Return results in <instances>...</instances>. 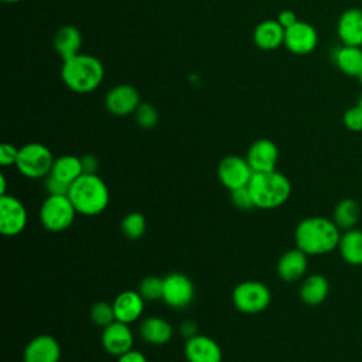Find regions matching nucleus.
I'll list each match as a JSON object with an SVG mask.
<instances>
[{
  "instance_id": "obj_1",
  "label": "nucleus",
  "mask_w": 362,
  "mask_h": 362,
  "mask_svg": "<svg viewBox=\"0 0 362 362\" xmlns=\"http://www.w3.org/2000/svg\"><path fill=\"white\" fill-rule=\"evenodd\" d=\"M341 229L325 216H308L298 222L294 230L296 247L308 256L327 255L338 247Z\"/></svg>"
},
{
  "instance_id": "obj_2",
  "label": "nucleus",
  "mask_w": 362,
  "mask_h": 362,
  "mask_svg": "<svg viewBox=\"0 0 362 362\" xmlns=\"http://www.w3.org/2000/svg\"><path fill=\"white\" fill-rule=\"evenodd\" d=\"M103 76V64L95 55L79 52L62 62V82L75 93L93 92L102 83Z\"/></svg>"
},
{
  "instance_id": "obj_3",
  "label": "nucleus",
  "mask_w": 362,
  "mask_h": 362,
  "mask_svg": "<svg viewBox=\"0 0 362 362\" xmlns=\"http://www.w3.org/2000/svg\"><path fill=\"white\" fill-rule=\"evenodd\" d=\"M69 199L76 212L83 216H96L102 214L110 199L106 182L98 174H82L71 184Z\"/></svg>"
},
{
  "instance_id": "obj_4",
  "label": "nucleus",
  "mask_w": 362,
  "mask_h": 362,
  "mask_svg": "<svg viewBox=\"0 0 362 362\" xmlns=\"http://www.w3.org/2000/svg\"><path fill=\"white\" fill-rule=\"evenodd\" d=\"M255 208L274 209L281 206L291 195V182L283 173H255L249 185Z\"/></svg>"
},
{
  "instance_id": "obj_5",
  "label": "nucleus",
  "mask_w": 362,
  "mask_h": 362,
  "mask_svg": "<svg viewBox=\"0 0 362 362\" xmlns=\"http://www.w3.org/2000/svg\"><path fill=\"white\" fill-rule=\"evenodd\" d=\"M54 157L51 150L42 143H27L18 148L16 167L18 173L30 180L45 178L52 168Z\"/></svg>"
},
{
  "instance_id": "obj_6",
  "label": "nucleus",
  "mask_w": 362,
  "mask_h": 362,
  "mask_svg": "<svg viewBox=\"0 0 362 362\" xmlns=\"http://www.w3.org/2000/svg\"><path fill=\"white\" fill-rule=\"evenodd\" d=\"M76 214L68 195H48L40 206L38 216L47 230L62 232L72 225Z\"/></svg>"
},
{
  "instance_id": "obj_7",
  "label": "nucleus",
  "mask_w": 362,
  "mask_h": 362,
  "mask_svg": "<svg viewBox=\"0 0 362 362\" xmlns=\"http://www.w3.org/2000/svg\"><path fill=\"white\" fill-rule=\"evenodd\" d=\"M235 308L243 314H259L272 303L270 288L257 280H246L235 286L232 291Z\"/></svg>"
},
{
  "instance_id": "obj_8",
  "label": "nucleus",
  "mask_w": 362,
  "mask_h": 362,
  "mask_svg": "<svg viewBox=\"0 0 362 362\" xmlns=\"http://www.w3.org/2000/svg\"><path fill=\"white\" fill-rule=\"evenodd\" d=\"M253 174L246 157L230 154L223 157L218 164V178L229 191L247 187Z\"/></svg>"
},
{
  "instance_id": "obj_9",
  "label": "nucleus",
  "mask_w": 362,
  "mask_h": 362,
  "mask_svg": "<svg viewBox=\"0 0 362 362\" xmlns=\"http://www.w3.org/2000/svg\"><path fill=\"white\" fill-rule=\"evenodd\" d=\"M28 214L24 204L14 195H0V232L3 236H17L24 232Z\"/></svg>"
},
{
  "instance_id": "obj_10",
  "label": "nucleus",
  "mask_w": 362,
  "mask_h": 362,
  "mask_svg": "<svg viewBox=\"0 0 362 362\" xmlns=\"http://www.w3.org/2000/svg\"><path fill=\"white\" fill-rule=\"evenodd\" d=\"M195 297V287L192 280L184 273H170L164 277L163 301L175 310L188 307Z\"/></svg>"
},
{
  "instance_id": "obj_11",
  "label": "nucleus",
  "mask_w": 362,
  "mask_h": 362,
  "mask_svg": "<svg viewBox=\"0 0 362 362\" xmlns=\"http://www.w3.org/2000/svg\"><path fill=\"white\" fill-rule=\"evenodd\" d=\"M140 100L139 90L127 83L110 88L105 96V106L113 116H127L136 112Z\"/></svg>"
},
{
  "instance_id": "obj_12",
  "label": "nucleus",
  "mask_w": 362,
  "mask_h": 362,
  "mask_svg": "<svg viewBox=\"0 0 362 362\" xmlns=\"http://www.w3.org/2000/svg\"><path fill=\"white\" fill-rule=\"evenodd\" d=\"M318 44L317 30L307 21L298 20L286 30L284 47L296 55H307L315 49Z\"/></svg>"
},
{
  "instance_id": "obj_13",
  "label": "nucleus",
  "mask_w": 362,
  "mask_h": 362,
  "mask_svg": "<svg viewBox=\"0 0 362 362\" xmlns=\"http://www.w3.org/2000/svg\"><path fill=\"white\" fill-rule=\"evenodd\" d=\"M100 342L103 349L112 355V356H120L124 352L130 351L133 348L134 335L130 329L129 324H124L122 321H113L110 325L105 327L102 331Z\"/></svg>"
},
{
  "instance_id": "obj_14",
  "label": "nucleus",
  "mask_w": 362,
  "mask_h": 362,
  "mask_svg": "<svg viewBox=\"0 0 362 362\" xmlns=\"http://www.w3.org/2000/svg\"><path fill=\"white\" fill-rule=\"evenodd\" d=\"M246 160L253 173L274 171L279 160V148L270 139H259L247 148Z\"/></svg>"
},
{
  "instance_id": "obj_15",
  "label": "nucleus",
  "mask_w": 362,
  "mask_h": 362,
  "mask_svg": "<svg viewBox=\"0 0 362 362\" xmlns=\"http://www.w3.org/2000/svg\"><path fill=\"white\" fill-rule=\"evenodd\" d=\"M184 355L188 362H222V349L219 344L204 334L185 339Z\"/></svg>"
},
{
  "instance_id": "obj_16",
  "label": "nucleus",
  "mask_w": 362,
  "mask_h": 362,
  "mask_svg": "<svg viewBox=\"0 0 362 362\" xmlns=\"http://www.w3.org/2000/svg\"><path fill=\"white\" fill-rule=\"evenodd\" d=\"M61 346L49 334L34 337L24 348L23 362H59Z\"/></svg>"
},
{
  "instance_id": "obj_17",
  "label": "nucleus",
  "mask_w": 362,
  "mask_h": 362,
  "mask_svg": "<svg viewBox=\"0 0 362 362\" xmlns=\"http://www.w3.org/2000/svg\"><path fill=\"white\" fill-rule=\"evenodd\" d=\"M337 34L342 45L362 47V7L346 8L339 16Z\"/></svg>"
},
{
  "instance_id": "obj_18",
  "label": "nucleus",
  "mask_w": 362,
  "mask_h": 362,
  "mask_svg": "<svg viewBox=\"0 0 362 362\" xmlns=\"http://www.w3.org/2000/svg\"><path fill=\"white\" fill-rule=\"evenodd\" d=\"M112 304L116 320L130 325L132 322H136L141 317L146 300L136 290H124L115 297Z\"/></svg>"
},
{
  "instance_id": "obj_19",
  "label": "nucleus",
  "mask_w": 362,
  "mask_h": 362,
  "mask_svg": "<svg viewBox=\"0 0 362 362\" xmlns=\"http://www.w3.org/2000/svg\"><path fill=\"white\" fill-rule=\"evenodd\" d=\"M308 267V255L298 247L284 252L277 262V274L283 281L293 283L303 279Z\"/></svg>"
},
{
  "instance_id": "obj_20",
  "label": "nucleus",
  "mask_w": 362,
  "mask_h": 362,
  "mask_svg": "<svg viewBox=\"0 0 362 362\" xmlns=\"http://www.w3.org/2000/svg\"><path fill=\"white\" fill-rule=\"evenodd\" d=\"M286 30L277 20H264L253 31V41L263 51H274L284 45Z\"/></svg>"
},
{
  "instance_id": "obj_21",
  "label": "nucleus",
  "mask_w": 362,
  "mask_h": 362,
  "mask_svg": "<svg viewBox=\"0 0 362 362\" xmlns=\"http://www.w3.org/2000/svg\"><path fill=\"white\" fill-rule=\"evenodd\" d=\"M139 334L141 339L151 345H164L173 338V327L171 324L157 315H151L144 318L139 325Z\"/></svg>"
},
{
  "instance_id": "obj_22",
  "label": "nucleus",
  "mask_w": 362,
  "mask_h": 362,
  "mask_svg": "<svg viewBox=\"0 0 362 362\" xmlns=\"http://www.w3.org/2000/svg\"><path fill=\"white\" fill-rule=\"evenodd\" d=\"M329 293V281L324 274L314 273L307 276L300 287V298L304 304L315 307L322 304Z\"/></svg>"
},
{
  "instance_id": "obj_23",
  "label": "nucleus",
  "mask_w": 362,
  "mask_h": 362,
  "mask_svg": "<svg viewBox=\"0 0 362 362\" xmlns=\"http://www.w3.org/2000/svg\"><path fill=\"white\" fill-rule=\"evenodd\" d=\"M337 249L344 262L352 266H361L362 264V230L356 228L344 230L341 233Z\"/></svg>"
},
{
  "instance_id": "obj_24",
  "label": "nucleus",
  "mask_w": 362,
  "mask_h": 362,
  "mask_svg": "<svg viewBox=\"0 0 362 362\" xmlns=\"http://www.w3.org/2000/svg\"><path fill=\"white\" fill-rule=\"evenodd\" d=\"M82 34L74 25L61 27L54 37V48L61 55L62 61L81 52Z\"/></svg>"
},
{
  "instance_id": "obj_25",
  "label": "nucleus",
  "mask_w": 362,
  "mask_h": 362,
  "mask_svg": "<svg viewBox=\"0 0 362 362\" xmlns=\"http://www.w3.org/2000/svg\"><path fill=\"white\" fill-rule=\"evenodd\" d=\"M334 62L342 74L359 78L362 74V47L341 45L334 54Z\"/></svg>"
},
{
  "instance_id": "obj_26",
  "label": "nucleus",
  "mask_w": 362,
  "mask_h": 362,
  "mask_svg": "<svg viewBox=\"0 0 362 362\" xmlns=\"http://www.w3.org/2000/svg\"><path fill=\"white\" fill-rule=\"evenodd\" d=\"M82 174H83V170H82L81 157L72 156V154H65V156H59L58 158H55L51 173H49V175L58 178L59 181H64L69 185L72 182H75Z\"/></svg>"
},
{
  "instance_id": "obj_27",
  "label": "nucleus",
  "mask_w": 362,
  "mask_h": 362,
  "mask_svg": "<svg viewBox=\"0 0 362 362\" xmlns=\"http://www.w3.org/2000/svg\"><path fill=\"white\" fill-rule=\"evenodd\" d=\"M359 216H361L359 204L352 198H344L335 205L331 219L341 230H349L355 228V225L359 221Z\"/></svg>"
},
{
  "instance_id": "obj_28",
  "label": "nucleus",
  "mask_w": 362,
  "mask_h": 362,
  "mask_svg": "<svg viewBox=\"0 0 362 362\" xmlns=\"http://www.w3.org/2000/svg\"><path fill=\"white\" fill-rule=\"evenodd\" d=\"M146 229H147V221H146V216L140 212H130L120 222L122 233L132 240L140 239L146 233Z\"/></svg>"
},
{
  "instance_id": "obj_29",
  "label": "nucleus",
  "mask_w": 362,
  "mask_h": 362,
  "mask_svg": "<svg viewBox=\"0 0 362 362\" xmlns=\"http://www.w3.org/2000/svg\"><path fill=\"white\" fill-rule=\"evenodd\" d=\"M163 290H164V279L157 276H147L139 284V293L146 301H156L163 300Z\"/></svg>"
},
{
  "instance_id": "obj_30",
  "label": "nucleus",
  "mask_w": 362,
  "mask_h": 362,
  "mask_svg": "<svg viewBox=\"0 0 362 362\" xmlns=\"http://www.w3.org/2000/svg\"><path fill=\"white\" fill-rule=\"evenodd\" d=\"M90 320L95 325L105 328L110 325L113 321H116L113 304L107 301H98L90 308Z\"/></svg>"
},
{
  "instance_id": "obj_31",
  "label": "nucleus",
  "mask_w": 362,
  "mask_h": 362,
  "mask_svg": "<svg viewBox=\"0 0 362 362\" xmlns=\"http://www.w3.org/2000/svg\"><path fill=\"white\" fill-rule=\"evenodd\" d=\"M134 119L141 129L148 130L156 127V124L158 123V112L151 103L141 102L134 112Z\"/></svg>"
},
{
  "instance_id": "obj_32",
  "label": "nucleus",
  "mask_w": 362,
  "mask_h": 362,
  "mask_svg": "<svg viewBox=\"0 0 362 362\" xmlns=\"http://www.w3.org/2000/svg\"><path fill=\"white\" fill-rule=\"evenodd\" d=\"M230 201H232L233 206L240 211H250L255 208V204H253V199H252V195H250L247 187L230 191Z\"/></svg>"
},
{
  "instance_id": "obj_33",
  "label": "nucleus",
  "mask_w": 362,
  "mask_h": 362,
  "mask_svg": "<svg viewBox=\"0 0 362 362\" xmlns=\"http://www.w3.org/2000/svg\"><path fill=\"white\" fill-rule=\"evenodd\" d=\"M344 126L351 132H362V109L355 105L345 110L342 117Z\"/></svg>"
},
{
  "instance_id": "obj_34",
  "label": "nucleus",
  "mask_w": 362,
  "mask_h": 362,
  "mask_svg": "<svg viewBox=\"0 0 362 362\" xmlns=\"http://www.w3.org/2000/svg\"><path fill=\"white\" fill-rule=\"evenodd\" d=\"M69 188H71L69 184L59 181L58 178H55L49 174L45 177V189H47L48 195H68Z\"/></svg>"
},
{
  "instance_id": "obj_35",
  "label": "nucleus",
  "mask_w": 362,
  "mask_h": 362,
  "mask_svg": "<svg viewBox=\"0 0 362 362\" xmlns=\"http://www.w3.org/2000/svg\"><path fill=\"white\" fill-rule=\"evenodd\" d=\"M18 157V148L10 143H3L0 146V164L3 167L16 165Z\"/></svg>"
},
{
  "instance_id": "obj_36",
  "label": "nucleus",
  "mask_w": 362,
  "mask_h": 362,
  "mask_svg": "<svg viewBox=\"0 0 362 362\" xmlns=\"http://www.w3.org/2000/svg\"><path fill=\"white\" fill-rule=\"evenodd\" d=\"M83 174H98L99 170V160L93 154H85L81 157Z\"/></svg>"
},
{
  "instance_id": "obj_37",
  "label": "nucleus",
  "mask_w": 362,
  "mask_h": 362,
  "mask_svg": "<svg viewBox=\"0 0 362 362\" xmlns=\"http://www.w3.org/2000/svg\"><path fill=\"white\" fill-rule=\"evenodd\" d=\"M276 20L280 23V25H281L284 30L290 28L291 25H294V24L298 21L296 13L291 11V10H281V11L279 13V16H277Z\"/></svg>"
},
{
  "instance_id": "obj_38",
  "label": "nucleus",
  "mask_w": 362,
  "mask_h": 362,
  "mask_svg": "<svg viewBox=\"0 0 362 362\" xmlns=\"http://www.w3.org/2000/svg\"><path fill=\"white\" fill-rule=\"evenodd\" d=\"M117 362H148L146 355L141 351L137 349H130L127 352H124L123 355H120L117 358Z\"/></svg>"
},
{
  "instance_id": "obj_39",
  "label": "nucleus",
  "mask_w": 362,
  "mask_h": 362,
  "mask_svg": "<svg viewBox=\"0 0 362 362\" xmlns=\"http://www.w3.org/2000/svg\"><path fill=\"white\" fill-rule=\"evenodd\" d=\"M180 334H181L185 339H189V338L195 337L197 334H199V332H198V325H197L194 321L187 320V321H184V322L181 324V327H180Z\"/></svg>"
},
{
  "instance_id": "obj_40",
  "label": "nucleus",
  "mask_w": 362,
  "mask_h": 362,
  "mask_svg": "<svg viewBox=\"0 0 362 362\" xmlns=\"http://www.w3.org/2000/svg\"><path fill=\"white\" fill-rule=\"evenodd\" d=\"M7 194V181H6V175L0 174V195Z\"/></svg>"
},
{
  "instance_id": "obj_41",
  "label": "nucleus",
  "mask_w": 362,
  "mask_h": 362,
  "mask_svg": "<svg viewBox=\"0 0 362 362\" xmlns=\"http://www.w3.org/2000/svg\"><path fill=\"white\" fill-rule=\"evenodd\" d=\"M1 1H4V3H18L20 0H1Z\"/></svg>"
},
{
  "instance_id": "obj_42",
  "label": "nucleus",
  "mask_w": 362,
  "mask_h": 362,
  "mask_svg": "<svg viewBox=\"0 0 362 362\" xmlns=\"http://www.w3.org/2000/svg\"><path fill=\"white\" fill-rule=\"evenodd\" d=\"M361 109H362V95H361V98H359V100H358V103H356Z\"/></svg>"
},
{
  "instance_id": "obj_43",
  "label": "nucleus",
  "mask_w": 362,
  "mask_h": 362,
  "mask_svg": "<svg viewBox=\"0 0 362 362\" xmlns=\"http://www.w3.org/2000/svg\"><path fill=\"white\" fill-rule=\"evenodd\" d=\"M358 79H359V82H361V83H362V74H361V75H359V78H358Z\"/></svg>"
},
{
  "instance_id": "obj_44",
  "label": "nucleus",
  "mask_w": 362,
  "mask_h": 362,
  "mask_svg": "<svg viewBox=\"0 0 362 362\" xmlns=\"http://www.w3.org/2000/svg\"><path fill=\"white\" fill-rule=\"evenodd\" d=\"M361 7H362V4H361Z\"/></svg>"
}]
</instances>
